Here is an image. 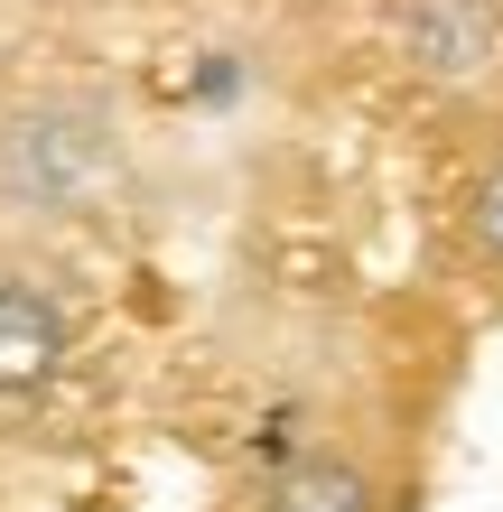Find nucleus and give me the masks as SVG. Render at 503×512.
Masks as SVG:
<instances>
[{
	"label": "nucleus",
	"mask_w": 503,
	"mask_h": 512,
	"mask_svg": "<svg viewBox=\"0 0 503 512\" xmlns=\"http://www.w3.org/2000/svg\"><path fill=\"white\" fill-rule=\"evenodd\" d=\"M122 103L94 75H38L0 94V205L19 215H94L122 187Z\"/></svg>",
	"instance_id": "obj_1"
},
{
	"label": "nucleus",
	"mask_w": 503,
	"mask_h": 512,
	"mask_svg": "<svg viewBox=\"0 0 503 512\" xmlns=\"http://www.w3.org/2000/svg\"><path fill=\"white\" fill-rule=\"evenodd\" d=\"M66 354H75V317L56 308L47 289L0 280V401H38V391H56Z\"/></svg>",
	"instance_id": "obj_2"
},
{
	"label": "nucleus",
	"mask_w": 503,
	"mask_h": 512,
	"mask_svg": "<svg viewBox=\"0 0 503 512\" xmlns=\"http://www.w3.org/2000/svg\"><path fill=\"white\" fill-rule=\"evenodd\" d=\"M261 512H382V475L345 447H308L261 485Z\"/></svg>",
	"instance_id": "obj_3"
},
{
	"label": "nucleus",
	"mask_w": 503,
	"mask_h": 512,
	"mask_svg": "<svg viewBox=\"0 0 503 512\" xmlns=\"http://www.w3.org/2000/svg\"><path fill=\"white\" fill-rule=\"evenodd\" d=\"M457 243H466V261H476V270H494V280H503V149L466 168V187H457Z\"/></svg>",
	"instance_id": "obj_4"
}]
</instances>
